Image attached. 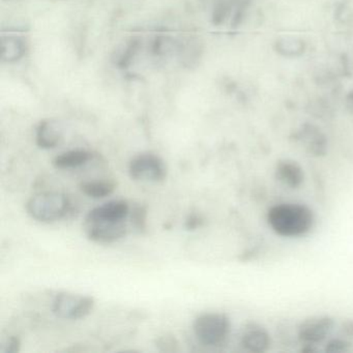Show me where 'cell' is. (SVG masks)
Instances as JSON below:
<instances>
[{"label":"cell","instance_id":"6da1fadb","mask_svg":"<svg viewBox=\"0 0 353 353\" xmlns=\"http://www.w3.org/2000/svg\"><path fill=\"white\" fill-rule=\"evenodd\" d=\"M266 222L279 236L296 239L313 230L316 216L313 210L305 204L283 202L268 210Z\"/></svg>","mask_w":353,"mask_h":353},{"label":"cell","instance_id":"7a4b0ae2","mask_svg":"<svg viewBox=\"0 0 353 353\" xmlns=\"http://www.w3.org/2000/svg\"><path fill=\"white\" fill-rule=\"evenodd\" d=\"M194 334L204 346L220 347L226 344L232 330L230 318L221 312H208L196 318Z\"/></svg>","mask_w":353,"mask_h":353},{"label":"cell","instance_id":"3957f363","mask_svg":"<svg viewBox=\"0 0 353 353\" xmlns=\"http://www.w3.org/2000/svg\"><path fill=\"white\" fill-rule=\"evenodd\" d=\"M71 210V201L65 194L45 192L32 196L26 203V212L41 223L57 222L65 218Z\"/></svg>","mask_w":353,"mask_h":353},{"label":"cell","instance_id":"277c9868","mask_svg":"<svg viewBox=\"0 0 353 353\" xmlns=\"http://www.w3.org/2000/svg\"><path fill=\"white\" fill-rule=\"evenodd\" d=\"M336 325V320L332 316L325 314L309 316L297 325V339L303 346H317L328 340Z\"/></svg>","mask_w":353,"mask_h":353},{"label":"cell","instance_id":"5b68a950","mask_svg":"<svg viewBox=\"0 0 353 353\" xmlns=\"http://www.w3.org/2000/svg\"><path fill=\"white\" fill-rule=\"evenodd\" d=\"M94 305L96 301L90 295L61 292L53 301L52 311L61 319L79 320L90 315Z\"/></svg>","mask_w":353,"mask_h":353},{"label":"cell","instance_id":"8992f818","mask_svg":"<svg viewBox=\"0 0 353 353\" xmlns=\"http://www.w3.org/2000/svg\"><path fill=\"white\" fill-rule=\"evenodd\" d=\"M129 174L134 181L162 183L166 179L168 170L162 158L152 152H144L130 161Z\"/></svg>","mask_w":353,"mask_h":353},{"label":"cell","instance_id":"52a82bcc","mask_svg":"<svg viewBox=\"0 0 353 353\" xmlns=\"http://www.w3.org/2000/svg\"><path fill=\"white\" fill-rule=\"evenodd\" d=\"M84 231L90 241L101 245L117 243L127 235L128 226L121 222H84Z\"/></svg>","mask_w":353,"mask_h":353},{"label":"cell","instance_id":"ba28073f","mask_svg":"<svg viewBox=\"0 0 353 353\" xmlns=\"http://www.w3.org/2000/svg\"><path fill=\"white\" fill-rule=\"evenodd\" d=\"M241 346L248 352L264 353L270 350L272 339L268 328L258 322L245 324L239 338Z\"/></svg>","mask_w":353,"mask_h":353},{"label":"cell","instance_id":"9c48e42d","mask_svg":"<svg viewBox=\"0 0 353 353\" xmlns=\"http://www.w3.org/2000/svg\"><path fill=\"white\" fill-rule=\"evenodd\" d=\"M131 206L125 200H113L97 206L85 216V223L121 222L129 216Z\"/></svg>","mask_w":353,"mask_h":353},{"label":"cell","instance_id":"30bf717a","mask_svg":"<svg viewBox=\"0 0 353 353\" xmlns=\"http://www.w3.org/2000/svg\"><path fill=\"white\" fill-rule=\"evenodd\" d=\"M274 177L285 187L296 190L305 181V170L299 162L292 159H280L274 166Z\"/></svg>","mask_w":353,"mask_h":353},{"label":"cell","instance_id":"8fae6325","mask_svg":"<svg viewBox=\"0 0 353 353\" xmlns=\"http://www.w3.org/2000/svg\"><path fill=\"white\" fill-rule=\"evenodd\" d=\"M63 140V130L57 121L44 119L39 123L36 132V141L43 150H53Z\"/></svg>","mask_w":353,"mask_h":353},{"label":"cell","instance_id":"7c38bea8","mask_svg":"<svg viewBox=\"0 0 353 353\" xmlns=\"http://www.w3.org/2000/svg\"><path fill=\"white\" fill-rule=\"evenodd\" d=\"M26 43L19 37H1L0 40V57L3 63L19 61L26 54Z\"/></svg>","mask_w":353,"mask_h":353},{"label":"cell","instance_id":"4fadbf2b","mask_svg":"<svg viewBox=\"0 0 353 353\" xmlns=\"http://www.w3.org/2000/svg\"><path fill=\"white\" fill-rule=\"evenodd\" d=\"M92 154L88 150H76L63 152L55 157L52 164L57 169H72L83 166L92 159Z\"/></svg>","mask_w":353,"mask_h":353},{"label":"cell","instance_id":"5bb4252c","mask_svg":"<svg viewBox=\"0 0 353 353\" xmlns=\"http://www.w3.org/2000/svg\"><path fill=\"white\" fill-rule=\"evenodd\" d=\"M117 183L113 181H85L79 185L80 191L88 197L100 199L108 197L117 189Z\"/></svg>","mask_w":353,"mask_h":353},{"label":"cell","instance_id":"9a60e30c","mask_svg":"<svg viewBox=\"0 0 353 353\" xmlns=\"http://www.w3.org/2000/svg\"><path fill=\"white\" fill-rule=\"evenodd\" d=\"M305 135L307 137L305 138V142H307L305 148L311 154L320 156L325 152L326 140L323 134L320 133L315 128L311 127L309 129H305Z\"/></svg>","mask_w":353,"mask_h":353},{"label":"cell","instance_id":"2e32d148","mask_svg":"<svg viewBox=\"0 0 353 353\" xmlns=\"http://www.w3.org/2000/svg\"><path fill=\"white\" fill-rule=\"evenodd\" d=\"M132 225L139 233L148 230V208L142 204H135L130 210Z\"/></svg>","mask_w":353,"mask_h":353},{"label":"cell","instance_id":"e0dca14e","mask_svg":"<svg viewBox=\"0 0 353 353\" xmlns=\"http://www.w3.org/2000/svg\"><path fill=\"white\" fill-rule=\"evenodd\" d=\"M157 348L162 352L173 353L179 350V343L175 336L171 334H164L156 339Z\"/></svg>","mask_w":353,"mask_h":353},{"label":"cell","instance_id":"ac0fdd59","mask_svg":"<svg viewBox=\"0 0 353 353\" xmlns=\"http://www.w3.org/2000/svg\"><path fill=\"white\" fill-rule=\"evenodd\" d=\"M351 350V343L348 339L340 336L330 339L325 344V351L330 353H346Z\"/></svg>","mask_w":353,"mask_h":353},{"label":"cell","instance_id":"d6986e66","mask_svg":"<svg viewBox=\"0 0 353 353\" xmlns=\"http://www.w3.org/2000/svg\"><path fill=\"white\" fill-rule=\"evenodd\" d=\"M19 336H11L0 344V353H18L21 349Z\"/></svg>","mask_w":353,"mask_h":353},{"label":"cell","instance_id":"ffe728a7","mask_svg":"<svg viewBox=\"0 0 353 353\" xmlns=\"http://www.w3.org/2000/svg\"><path fill=\"white\" fill-rule=\"evenodd\" d=\"M204 219L200 214H190L188 218L185 219V227L187 230H196V229L200 228L203 226Z\"/></svg>","mask_w":353,"mask_h":353},{"label":"cell","instance_id":"44dd1931","mask_svg":"<svg viewBox=\"0 0 353 353\" xmlns=\"http://www.w3.org/2000/svg\"><path fill=\"white\" fill-rule=\"evenodd\" d=\"M341 336H345L347 339L353 338V320L347 319L344 320L340 326Z\"/></svg>","mask_w":353,"mask_h":353},{"label":"cell","instance_id":"7402d4cb","mask_svg":"<svg viewBox=\"0 0 353 353\" xmlns=\"http://www.w3.org/2000/svg\"><path fill=\"white\" fill-rule=\"evenodd\" d=\"M347 108L350 110V112L353 113V90L349 92L348 96L346 98Z\"/></svg>","mask_w":353,"mask_h":353}]
</instances>
